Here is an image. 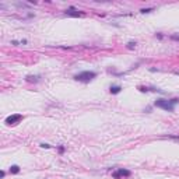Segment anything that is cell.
<instances>
[{
	"label": "cell",
	"mask_w": 179,
	"mask_h": 179,
	"mask_svg": "<svg viewBox=\"0 0 179 179\" xmlns=\"http://www.w3.org/2000/svg\"><path fill=\"white\" fill-rule=\"evenodd\" d=\"M178 102H179L178 98H175V99H162V98H159V99L155 101L154 105L157 108H161V109L167 111V112H174L175 104H178Z\"/></svg>",
	"instance_id": "6da1fadb"
},
{
	"label": "cell",
	"mask_w": 179,
	"mask_h": 179,
	"mask_svg": "<svg viewBox=\"0 0 179 179\" xmlns=\"http://www.w3.org/2000/svg\"><path fill=\"white\" fill-rule=\"evenodd\" d=\"M95 77H97V73H95V72H81V73L74 76V80L83 81V83H90L91 80H94Z\"/></svg>",
	"instance_id": "7a4b0ae2"
},
{
	"label": "cell",
	"mask_w": 179,
	"mask_h": 179,
	"mask_svg": "<svg viewBox=\"0 0 179 179\" xmlns=\"http://www.w3.org/2000/svg\"><path fill=\"white\" fill-rule=\"evenodd\" d=\"M112 175H113V178H116V179H120V178H129V176L132 175V172H130L129 169H123V168H120V169H118L116 172H113Z\"/></svg>",
	"instance_id": "3957f363"
},
{
	"label": "cell",
	"mask_w": 179,
	"mask_h": 179,
	"mask_svg": "<svg viewBox=\"0 0 179 179\" xmlns=\"http://www.w3.org/2000/svg\"><path fill=\"white\" fill-rule=\"evenodd\" d=\"M21 120H22V115H18V113L10 115L6 118V123H7V125H17V123L21 122Z\"/></svg>",
	"instance_id": "277c9868"
},
{
	"label": "cell",
	"mask_w": 179,
	"mask_h": 179,
	"mask_svg": "<svg viewBox=\"0 0 179 179\" xmlns=\"http://www.w3.org/2000/svg\"><path fill=\"white\" fill-rule=\"evenodd\" d=\"M64 13H66V16H70V17H83V16H84V11L77 10V9H74V7L67 9Z\"/></svg>",
	"instance_id": "5b68a950"
},
{
	"label": "cell",
	"mask_w": 179,
	"mask_h": 179,
	"mask_svg": "<svg viewBox=\"0 0 179 179\" xmlns=\"http://www.w3.org/2000/svg\"><path fill=\"white\" fill-rule=\"evenodd\" d=\"M122 90L120 85H111V94H119Z\"/></svg>",
	"instance_id": "8992f818"
},
{
	"label": "cell",
	"mask_w": 179,
	"mask_h": 179,
	"mask_svg": "<svg viewBox=\"0 0 179 179\" xmlns=\"http://www.w3.org/2000/svg\"><path fill=\"white\" fill-rule=\"evenodd\" d=\"M39 78H41L39 76H27V81H35L36 83V81H39Z\"/></svg>",
	"instance_id": "52a82bcc"
},
{
	"label": "cell",
	"mask_w": 179,
	"mask_h": 179,
	"mask_svg": "<svg viewBox=\"0 0 179 179\" xmlns=\"http://www.w3.org/2000/svg\"><path fill=\"white\" fill-rule=\"evenodd\" d=\"M20 172V167L18 165H11L10 167V174H18Z\"/></svg>",
	"instance_id": "ba28073f"
},
{
	"label": "cell",
	"mask_w": 179,
	"mask_h": 179,
	"mask_svg": "<svg viewBox=\"0 0 179 179\" xmlns=\"http://www.w3.org/2000/svg\"><path fill=\"white\" fill-rule=\"evenodd\" d=\"M171 39H172V41H176V42H179V34H172V35H171Z\"/></svg>",
	"instance_id": "9c48e42d"
},
{
	"label": "cell",
	"mask_w": 179,
	"mask_h": 179,
	"mask_svg": "<svg viewBox=\"0 0 179 179\" xmlns=\"http://www.w3.org/2000/svg\"><path fill=\"white\" fill-rule=\"evenodd\" d=\"M134 46H136V42H129L127 43V48H129V49H133Z\"/></svg>",
	"instance_id": "30bf717a"
},
{
	"label": "cell",
	"mask_w": 179,
	"mask_h": 179,
	"mask_svg": "<svg viewBox=\"0 0 179 179\" xmlns=\"http://www.w3.org/2000/svg\"><path fill=\"white\" fill-rule=\"evenodd\" d=\"M153 10H154V9H143V10H141V13H151Z\"/></svg>",
	"instance_id": "8fae6325"
},
{
	"label": "cell",
	"mask_w": 179,
	"mask_h": 179,
	"mask_svg": "<svg viewBox=\"0 0 179 179\" xmlns=\"http://www.w3.org/2000/svg\"><path fill=\"white\" fill-rule=\"evenodd\" d=\"M41 147H42V148H51V146H49V144H45V143H42V144H41Z\"/></svg>",
	"instance_id": "7c38bea8"
},
{
	"label": "cell",
	"mask_w": 179,
	"mask_h": 179,
	"mask_svg": "<svg viewBox=\"0 0 179 179\" xmlns=\"http://www.w3.org/2000/svg\"><path fill=\"white\" fill-rule=\"evenodd\" d=\"M4 175H6V172H4V171H1V172H0V176H1V178H4Z\"/></svg>",
	"instance_id": "4fadbf2b"
},
{
	"label": "cell",
	"mask_w": 179,
	"mask_h": 179,
	"mask_svg": "<svg viewBox=\"0 0 179 179\" xmlns=\"http://www.w3.org/2000/svg\"><path fill=\"white\" fill-rule=\"evenodd\" d=\"M176 74H179V72H176Z\"/></svg>",
	"instance_id": "5bb4252c"
}]
</instances>
